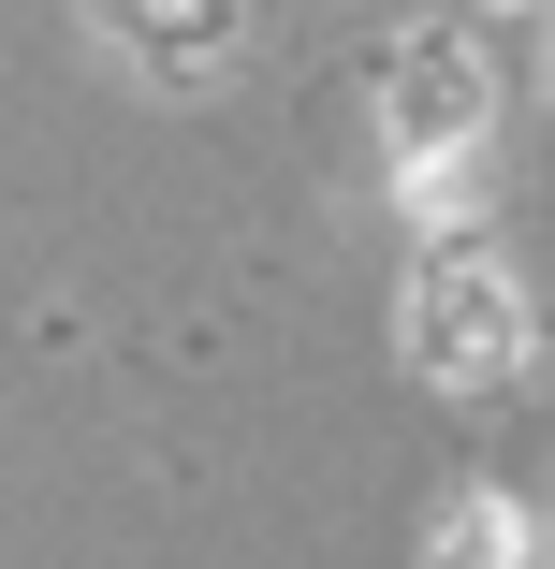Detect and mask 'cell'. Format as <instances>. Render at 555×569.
Here are the masks:
<instances>
[{"label": "cell", "instance_id": "1", "mask_svg": "<svg viewBox=\"0 0 555 569\" xmlns=\"http://www.w3.org/2000/svg\"><path fill=\"white\" fill-rule=\"evenodd\" d=\"M395 336H409V366H424V380L483 395V380H512V366H526V292H512V263H497L483 234H438V249L409 263Z\"/></svg>", "mask_w": 555, "mask_h": 569}, {"label": "cell", "instance_id": "3", "mask_svg": "<svg viewBox=\"0 0 555 569\" xmlns=\"http://www.w3.org/2000/svg\"><path fill=\"white\" fill-rule=\"evenodd\" d=\"M88 16H102V44H118V59H147V73H219V59H235L249 44V0H88Z\"/></svg>", "mask_w": 555, "mask_h": 569}, {"label": "cell", "instance_id": "4", "mask_svg": "<svg viewBox=\"0 0 555 569\" xmlns=\"http://www.w3.org/2000/svg\"><path fill=\"white\" fill-rule=\"evenodd\" d=\"M512 555H526V511L512 497H468L454 526H438V569H512Z\"/></svg>", "mask_w": 555, "mask_h": 569}, {"label": "cell", "instance_id": "5", "mask_svg": "<svg viewBox=\"0 0 555 569\" xmlns=\"http://www.w3.org/2000/svg\"><path fill=\"white\" fill-rule=\"evenodd\" d=\"M541 540H555V482H541Z\"/></svg>", "mask_w": 555, "mask_h": 569}, {"label": "cell", "instance_id": "2", "mask_svg": "<svg viewBox=\"0 0 555 569\" xmlns=\"http://www.w3.org/2000/svg\"><path fill=\"white\" fill-rule=\"evenodd\" d=\"M380 147H395V176H409L424 204H454V161L483 147V59H468L454 30H409V44H395V73H380Z\"/></svg>", "mask_w": 555, "mask_h": 569}]
</instances>
